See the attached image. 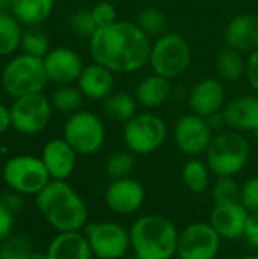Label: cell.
<instances>
[{"mask_svg": "<svg viewBox=\"0 0 258 259\" xmlns=\"http://www.w3.org/2000/svg\"><path fill=\"white\" fill-rule=\"evenodd\" d=\"M167 138L166 121L154 112H138L123 126V141L135 156L157 152Z\"/></svg>", "mask_w": 258, "mask_h": 259, "instance_id": "obj_9", "label": "cell"}, {"mask_svg": "<svg viewBox=\"0 0 258 259\" xmlns=\"http://www.w3.org/2000/svg\"><path fill=\"white\" fill-rule=\"evenodd\" d=\"M62 138L75 149L78 155L88 156L97 153L106 140L103 121L90 111H76L68 115L62 127Z\"/></svg>", "mask_w": 258, "mask_h": 259, "instance_id": "obj_8", "label": "cell"}, {"mask_svg": "<svg viewBox=\"0 0 258 259\" xmlns=\"http://www.w3.org/2000/svg\"><path fill=\"white\" fill-rule=\"evenodd\" d=\"M135 170V155L129 150H119L108 156L105 162V171L111 181L131 178Z\"/></svg>", "mask_w": 258, "mask_h": 259, "instance_id": "obj_31", "label": "cell"}, {"mask_svg": "<svg viewBox=\"0 0 258 259\" xmlns=\"http://www.w3.org/2000/svg\"><path fill=\"white\" fill-rule=\"evenodd\" d=\"M246 77L252 90L258 94V49L249 53L246 59Z\"/></svg>", "mask_w": 258, "mask_h": 259, "instance_id": "obj_39", "label": "cell"}, {"mask_svg": "<svg viewBox=\"0 0 258 259\" xmlns=\"http://www.w3.org/2000/svg\"><path fill=\"white\" fill-rule=\"evenodd\" d=\"M27 259H46V255L44 253H40V252H33Z\"/></svg>", "mask_w": 258, "mask_h": 259, "instance_id": "obj_44", "label": "cell"}, {"mask_svg": "<svg viewBox=\"0 0 258 259\" xmlns=\"http://www.w3.org/2000/svg\"><path fill=\"white\" fill-rule=\"evenodd\" d=\"M2 178L11 191L21 196H36L52 179L40 156L15 155L2 167Z\"/></svg>", "mask_w": 258, "mask_h": 259, "instance_id": "obj_7", "label": "cell"}, {"mask_svg": "<svg viewBox=\"0 0 258 259\" xmlns=\"http://www.w3.org/2000/svg\"><path fill=\"white\" fill-rule=\"evenodd\" d=\"M12 127V121H11V109L0 102V135L6 134L9 129Z\"/></svg>", "mask_w": 258, "mask_h": 259, "instance_id": "obj_42", "label": "cell"}, {"mask_svg": "<svg viewBox=\"0 0 258 259\" xmlns=\"http://www.w3.org/2000/svg\"><path fill=\"white\" fill-rule=\"evenodd\" d=\"M216 71L227 82H237L246 76V59L243 53L227 46L216 58Z\"/></svg>", "mask_w": 258, "mask_h": 259, "instance_id": "obj_26", "label": "cell"}, {"mask_svg": "<svg viewBox=\"0 0 258 259\" xmlns=\"http://www.w3.org/2000/svg\"><path fill=\"white\" fill-rule=\"evenodd\" d=\"M105 205L117 215H132L141 209L146 200L144 187L134 178L111 181L105 190Z\"/></svg>", "mask_w": 258, "mask_h": 259, "instance_id": "obj_14", "label": "cell"}, {"mask_svg": "<svg viewBox=\"0 0 258 259\" xmlns=\"http://www.w3.org/2000/svg\"><path fill=\"white\" fill-rule=\"evenodd\" d=\"M170 94H172L170 80L155 73L143 77L137 83L134 91L138 106H143L146 109H157L163 106L170 99Z\"/></svg>", "mask_w": 258, "mask_h": 259, "instance_id": "obj_23", "label": "cell"}, {"mask_svg": "<svg viewBox=\"0 0 258 259\" xmlns=\"http://www.w3.org/2000/svg\"><path fill=\"white\" fill-rule=\"evenodd\" d=\"M109 2H113V0H109Z\"/></svg>", "mask_w": 258, "mask_h": 259, "instance_id": "obj_47", "label": "cell"}, {"mask_svg": "<svg viewBox=\"0 0 258 259\" xmlns=\"http://www.w3.org/2000/svg\"><path fill=\"white\" fill-rule=\"evenodd\" d=\"M70 29L78 36L90 39L94 35V32L99 29L94 18H93L91 9L81 8V9L75 11L73 15L70 17Z\"/></svg>", "mask_w": 258, "mask_h": 259, "instance_id": "obj_35", "label": "cell"}, {"mask_svg": "<svg viewBox=\"0 0 258 259\" xmlns=\"http://www.w3.org/2000/svg\"><path fill=\"white\" fill-rule=\"evenodd\" d=\"M55 0H11V14L27 27L44 23L53 12Z\"/></svg>", "mask_w": 258, "mask_h": 259, "instance_id": "obj_24", "label": "cell"}, {"mask_svg": "<svg viewBox=\"0 0 258 259\" xmlns=\"http://www.w3.org/2000/svg\"><path fill=\"white\" fill-rule=\"evenodd\" d=\"M46 259H93V252L85 234L81 232H58L49 243Z\"/></svg>", "mask_w": 258, "mask_h": 259, "instance_id": "obj_22", "label": "cell"}, {"mask_svg": "<svg viewBox=\"0 0 258 259\" xmlns=\"http://www.w3.org/2000/svg\"><path fill=\"white\" fill-rule=\"evenodd\" d=\"M84 234L94 258L122 259L131 250L129 229L117 222L88 223Z\"/></svg>", "mask_w": 258, "mask_h": 259, "instance_id": "obj_10", "label": "cell"}, {"mask_svg": "<svg viewBox=\"0 0 258 259\" xmlns=\"http://www.w3.org/2000/svg\"><path fill=\"white\" fill-rule=\"evenodd\" d=\"M33 252L32 243L21 235H11L0 244V259H27Z\"/></svg>", "mask_w": 258, "mask_h": 259, "instance_id": "obj_34", "label": "cell"}, {"mask_svg": "<svg viewBox=\"0 0 258 259\" xmlns=\"http://www.w3.org/2000/svg\"><path fill=\"white\" fill-rule=\"evenodd\" d=\"M225 124L237 132H251L258 140V97L239 96L228 102L222 111Z\"/></svg>", "mask_w": 258, "mask_h": 259, "instance_id": "obj_19", "label": "cell"}, {"mask_svg": "<svg viewBox=\"0 0 258 259\" xmlns=\"http://www.w3.org/2000/svg\"><path fill=\"white\" fill-rule=\"evenodd\" d=\"M222 238L210 223H192L179 231L178 259H216L220 252Z\"/></svg>", "mask_w": 258, "mask_h": 259, "instance_id": "obj_12", "label": "cell"}, {"mask_svg": "<svg viewBox=\"0 0 258 259\" xmlns=\"http://www.w3.org/2000/svg\"><path fill=\"white\" fill-rule=\"evenodd\" d=\"M242 185L234 178H217L211 188V197L214 205L240 203Z\"/></svg>", "mask_w": 258, "mask_h": 259, "instance_id": "obj_32", "label": "cell"}, {"mask_svg": "<svg viewBox=\"0 0 258 259\" xmlns=\"http://www.w3.org/2000/svg\"><path fill=\"white\" fill-rule=\"evenodd\" d=\"M182 182L189 191L195 194H204L210 188L211 181V170L207 162L190 158L186 165L182 167Z\"/></svg>", "mask_w": 258, "mask_h": 259, "instance_id": "obj_27", "label": "cell"}, {"mask_svg": "<svg viewBox=\"0 0 258 259\" xmlns=\"http://www.w3.org/2000/svg\"><path fill=\"white\" fill-rule=\"evenodd\" d=\"M138 102L134 94L126 91H113L105 100H103V111L108 118L126 123L132 117H135L138 112Z\"/></svg>", "mask_w": 258, "mask_h": 259, "instance_id": "obj_25", "label": "cell"}, {"mask_svg": "<svg viewBox=\"0 0 258 259\" xmlns=\"http://www.w3.org/2000/svg\"><path fill=\"white\" fill-rule=\"evenodd\" d=\"M40 158L52 181H67L76 168L78 153L64 138H53L44 144Z\"/></svg>", "mask_w": 258, "mask_h": 259, "instance_id": "obj_18", "label": "cell"}, {"mask_svg": "<svg viewBox=\"0 0 258 259\" xmlns=\"http://www.w3.org/2000/svg\"><path fill=\"white\" fill-rule=\"evenodd\" d=\"M190 64L192 47L182 35L166 32L152 42L149 65L155 74L173 80L184 74Z\"/></svg>", "mask_w": 258, "mask_h": 259, "instance_id": "obj_6", "label": "cell"}, {"mask_svg": "<svg viewBox=\"0 0 258 259\" xmlns=\"http://www.w3.org/2000/svg\"><path fill=\"white\" fill-rule=\"evenodd\" d=\"M14 223H15V212L0 197V243L12 235Z\"/></svg>", "mask_w": 258, "mask_h": 259, "instance_id": "obj_38", "label": "cell"}, {"mask_svg": "<svg viewBox=\"0 0 258 259\" xmlns=\"http://www.w3.org/2000/svg\"><path fill=\"white\" fill-rule=\"evenodd\" d=\"M93 18L97 24V27H103L108 24H113L117 21V9L113 2L109 0H100L91 8Z\"/></svg>", "mask_w": 258, "mask_h": 259, "instance_id": "obj_36", "label": "cell"}, {"mask_svg": "<svg viewBox=\"0 0 258 259\" xmlns=\"http://www.w3.org/2000/svg\"><path fill=\"white\" fill-rule=\"evenodd\" d=\"M9 109L12 129L23 135H36L43 132L49 126L55 111L50 99L43 93L14 99Z\"/></svg>", "mask_w": 258, "mask_h": 259, "instance_id": "obj_11", "label": "cell"}, {"mask_svg": "<svg viewBox=\"0 0 258 259\" xmlns=\"http://www.w3.org/2000/svg\"><path fill=\"white\" fill-rule=\"evenodd\" d=\"M21 23L11 14H0V56H11L21 47Z\"/></svg>", "mask_w": 258, "mask_h": 259, "instance_id": "obj_28", "label": "cell"}, {"mask_svg": "<svg viewBox=\"0 0 258 259\" xmlns=\"http://www.w3.org/2000/svg\"><path fill=\"white\" fill-rule=\"evenodd\" d=\"M240 203L251 212H258V176L248 179L242 185Z\"/></svg>", "mask_w": 258, "mask_h": 259, "instance_id": "obj_37", "label": "cell"}, {"mask_svg": "<svg viewBox=\"0 0 258 259\" xmlns=\"http://www.w3.org/2000/svg\"><path fill=\"white\" fill-rule=\"evenodd\" d=\"M225 87L220 79L205 77L193 85L189 93V108L193 114L210 118L224 111Z\"/></svg>", "mask_w": 258, "mask_h": 259, "instance_id": "obj_16", "label": "cell"}, {"mask_svg": "<svg viewBox=\"0 0 258 259\" xmlns=\"http://www.w3.org/2000/svg\"><path fill=\"white\" fill-rule=\"evenodd\" d=\"M245 238L252 247L258 249V212H254L249 215L246 231H245Z\"/></svg>", "mask_w": 258, "mask_h": 259, "instance_id": "obj_40", "label": "cell"}, {"mask_svg": "<svg viewBox=\"0 0 258 259\" xmlns=\"http://www.w3.org/2000/svg\"><path fill=\"white\" fill-rule=\"evenodd\" d=\"M35 205L56 232H81L88 225V206L67 181H50L35 196Z\"/></svg>", "mask_w": 258, "mask_h": 259, "instance_id": "obj_2", "label": "cell"}, {"mask_svg": "<svg viewBox=\"0 0 258 259\" xmlns=\"http://www.w3.org/2000/svg\"><path fill=\"white\" fill-rule=\"evenodd\" d=\"M152 41L137 23L116 21L99 27L90 38V55L97 62L116 73L129 74L149 64Z\"/></svg>", "mask_w": 258, "mask_h": 259, "instance_id": "obj_1", "label": "cell"}, {"mask_svg": "<svg viewBox=\"0 0 258 259\" xmlns=\"http://www.w3.org/2000/svg\"><path fill=\"white\" fill-rule=\"evenodd\" d=\"M135 23L148 36H161L163 33H166L167 29L166 14L155 6L143 8L137 15Z\"/></svg>", "mask_w": 258, "mask_h": 259, "instance_id": "obj_30", "label": "cell"}, {"mask_svg": "<svg viewBox=\"0 0 258 259\" xmlns=\"http://www.w3.org/2000/svg\"><path fill=\"white\" fill-rule=\"evenodd\" d=\"M43 61L49 82L58 85H71L73 82H78L85 67L82 58L68 47L50 49Z\"/></svg>", "mask_w": 258, "mask_h": 259, "instance_id": "obj_15", "label": "cell"}, {"mask_svg": "<svg viewBox=\"0 0 258 259\" xmlns=\"http://www.w3.org/2000/svg\"><path fill=\"white\" fill-rule=\"evenodd\" d=\"M78 88L84 94V97L96 102H103L114 90V73L106 67L93 62L84 67L79 79Z\"/></svg>", "mask_w": 258, "mask_h": 259, "instance_id": "obj_21", "label": "cell"}, {"mask_svg": "<svg viewBox=\"0 0 258 259\" xmlns=\"http://www.w3.org/2000/svg\"><path fill=\"white\" fill-rule=\"evenodd\" d=\"M213 127L208 118L201 117L198 114H186L182 115L173 129L175 144L181 153L190 158H198L207 153L214 135Z\"/></svg>", "mask_w": 258, "mask_h": 259, "instance_id": "obj_13", "label": "cell"}, {"mask_svg": "<svg viewBox=\"0 0 258 259\" xmlns=\"http://www.w3.org/2000/svg\"><path fill=\"white\" fill-rule=\"evenodd\" d=\"M20 49H23V53H26V55L44 58L50 50V44L43 30H40L36 27H29L26 32H23Z\"/></svg>", "mask_w": 258, "mask_h": 259, "instance_id": "obj_33", "label": "cell"}, {"mask_svg": "<svg viewBox=\"0 0 258 259\" xmlns=\"http://www.w3.org/2000/svg\"><path fill=\"white\" fill-rule=\"evenodd\" d=\"M227 46L242 53H252L258 49V17L252 14L236 15L225 29Z\"/></svg>", "mask_w": 258, "mask_h": 259, "instance_id": "obj_20", "label": "cell"}, {"mask_svg": "<svg viewBox=\"0 0 258 259\" xmlns=\"http://www.w3.org/2000/svg\"><path fill=\"white\" fill-rule=\"evenodd\" d=\"M251 212L242 203L214 205L210 214V225L222 240H239L245 237Z\"/></svg>", "mask_w": 258, "mask_h": 259, "instance_id": "obj_17", "label": "cell"}, {"mask_svg": "<svg viewBox=\"0 0 258 259\" xmlns=\"http://www.w3.org/2000/svg\"><path fill=\"white\" fill-rule=\"evenodd\" d=\"M50 102L55 111L71 115L81 109L84 102V94L81 93L79 88H75L71 85H59L53 91Z\"/></svg>", "mask_w": 258, "mask_h": 259, "instance_id": "obj_29", "label": "cell"}, {"mask_svg": "<svg viewBox=\"0 0 258 259\" xmlns=\"http://www.w3.org/2000/svg\"><path fill=\"white\" fill-rule=\"evenodd\" d=\"M11 11V0H0V14Z\"/></svg>", "mask_w": 258, "mask_h": 259, "instance_id": "obj_43", "label": "cell"}, {"mask_svg": "<svg viewBox=\"0 0 258 259\" xmlns=\"http://www.w3.org/2000/svg\"><path fill=\"white\" fill-rule=\"evenodd\" d=\"M131 250L138 259H172L176 256L179 231L160 214L138 217L129 228Z\"/></svg>", "mask_w": 258, "mask_h": 259, "instance_id": "obj_3", "label": "cell"}, {"mask_svg": "<svg viewBox=\"0 0 258 259\" xmlns=\"http://www.w3.org/2000/svg\"><path fill=\"white\" fill-rule=\"evenodd\" d=\"M0 83L12 99L43 93L49 83L43 58L26 53L11 58L3 67Z\"/></svg>", "mask_w": 258, "mask_h": 259, "instance_id": "obj_4", "label": "cell"}, {"mask_svg": "<svg viewBox=\"0 0 258 259\" xmlns=\"http://www.w3.org/2000/svg\"><path fill=\"white\" fill-rule=\"evenodd\" d=\"M239 259H258V255H246V256H242Z\"/></svg>", "mask_w": 258, "mask_h": 259, "instance_id": "obj_45", "label": "cell"}, {"mask_svg": "<svg viewBox=\"0 0 258 259\" xmlns=\"http://www.w3.org/2000/svg\"><path fill=\"white\" fill-rule=\"evenodd\" d=\"M0 197L3 199V202H5L14 212H17V211H18L20 208H23V205H24V200H23L24 196H21V194H18V193H15V191H11V190H9V193H3Z\"/></svg>", "mask_w": 258, "mask_h": 259, "instance_id": "obj_41", "label": "cell"}, {"mask_svg": "<svg viewBox=\"0 0 258 259\" xmlns=\"http://www.w3.org/2000/svg\"><path fill=\"white\" fill-rule=\"evenodd\" d=\"M205 155L213 175L217 178H234L246 167L251 146L242 132L230 129L214 135Z\"/></svg>", "mask_w": 258, "mask_h": 259, "instance_id": "obj_5", "label": "cell"}, {"mask_svg": "<svg viewBox=\"0 0 258 259\" xmlns=\"http://www.w3.org/2000/svg\"><path fill=\"white\" fill-rule=\"evenodd\" d=\"M129 259H138L137 256H132V258H129Z\"/></svg>", "mask_w": 258, "mask_h": 259, "instance_id": "obj_46", "label": "cell"}]
</instances>
